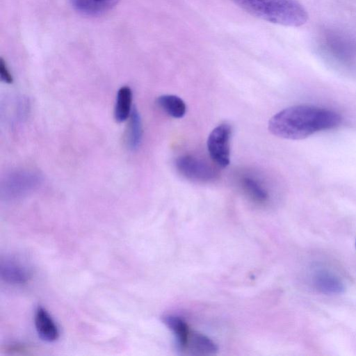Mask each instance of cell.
Instances as JSON below:
<instances>
[{
	"label": "cell",
	"instance_id": "30bf717a",
	"mask_svg": "<svg viewBox=\"0 0 356 356\" xmlns=\"http://www.w3.org/2000/svg\"><path fill=\"white\" fill-rule=\"evenodd\" d=\"M120 0H72L74 8L87 16H99L114 7Z\"/></svg>",
	"mask_w": 356,
	"mask_h": 356
},
{
	"label": "cell",
	"instance_id": "277c9868",
	"mask_svg": "<svg viewBox=\"0 0 356 356\" xmlns=\"http://www.w3.org/2000/svg\"><path fill=\"white\" fill-rule=\"evenodd\" d=\"M42 181L40 175L30 170H19L8 175L1 184V195L6 199L22 197L35 188Z\"/></svg>",
	"mask_w": 356,
	"mask_h": 356
},
{
	"label": "cell",
	"instance_id": "5b68a950",
	"mask_svg": "<svg viewBox=\"0 0 356 356\" xmlns=\"http://www.w3.org/2000/svg\"><path fill=\"white\" fill-rule=\"evenodd\" d=\"M231 127L221 124L214 128L207 139V149L211 159L221 168L227 167L230 162Z\"/></svg>",
	"mask_w": 356,
	"mask_h": 356
},
{
	"label": "cell",
	"instance_id": "5bb4252c",
	"mask_svg": "<svg viewBox=\"0 0 356 356\" xmlns=\"http://www.w3.org/2000/svg\"><path fill=\"white\" fill-rule=\"evenodd\" d=\"M156 104L165 113L174 118H181L186 114V104L178 96L161 95L157 98Z\"/></svg>",
	"mask_w": 356,
	"mask_h": 356
},
{
	"label": "cell",
	"instance_id": "4fadbf2b",
	"mask_svg": "<svg viewBox=\"0 0 356 356\" xmlns=\"http://www.w3.org/2000/svg\"><path fill=\"white\" fill-rule=\"evenodd\" d=\"M132 91L129 86H122L118 91L114 108L115 120L122 122L131 113Z\"/></svg>",
	"mask_w": 356,
	"mask_h": 356
},
{
	"label": "cell",
	"instance_id": "9c48e42d",
	"mask_svg": "<svg viewBox=\"0 0 356 356\" xmlns=\"http://www.w3.org/2000/svg\"><path fill=\"white\" fill-rule=\"evenodd\" d=\"M218 350L216 344L202 333L191 330L184 353L193 355H212Z\"/></svg>",
	"mask_w": 356,
	"mask_h": 356
},
{
	"label": "cell",
	"instance_id": "ac0fdd59",
	"mask_svg": "<svg viewBox=\"0 0 356 356\" xmlns=\"http://www.w3.org/2000/svg\"><path fill=\"white\" fill-rule=\"evenodd\" d=\"M0 76L2 81L6 83H12L13 78L10 74L5 60L1 58L0 59Z\"/></svg>",
	"mask_w": 356,
	"mask_h": 356
},
{
	"label": "cell",
	"instance_id": "3957f363",
	"mask_svg": "<svg viewBox=\"0 0 356 356\" xmlns=\"http://www.w3.org/2000/svg\"><path fill=\"white\" fill-rule=\"evenodd\" d=\"M318 44L323 53L332 60L347 67L356 65V40L349 34L327 28L321 32Z\"/></svg>",
	"mask_w": 356,
	"mask_h": 356
},
{
	"label": "cell",
	"instance_id": "ba28073f",
	"mask_svg": "<svg viewBox=\"0 0 356 356\" xmlns=\"http://www.w3.org/2000/svg\"><path fill=\"white\" fill-rule=\"evenodd\" d=\"M34 322L40 337L46 341L54 342L59 338L58 327L48 312L38 307L35 313Z\"/></svg>",
	"mask_w": 356,
	"mask_h": 356
},
{
	"label": "cell",
	"instance_id": "9a60e30c",
	"mask_svg": "<svg viewBox=\"0 0 356 356\" xmlns=\"http://www.w3.org/2000/svg\"><path fill=\"white\" fill-rule=\"evenodd\" d=\"M240 181L244 193L252 201L257 204L267 202L268 193L257 179L250 176H243Z\"/></svg>",
	"mask_w": 356,
	"mask_h": 356
},
{
	"label": "cell",
	"instance_id": "2e32d148",
	"mask_svg": "<svg viewBox=\"0 0 356 356\" xmlns=\"http://www.w3.org/2000/svg\"><path fill=\"white\" fill-rule=\"evenodd\" d=\"M315 284L318 290L327 293H340L343 286L338 277L327 272H321L315 277Z\"/></svg>",
	"mask_w": 356,
	"mask_h": 356
},
{
	"label": "cell",
	"instance_id": "7a4b0ae2",
	"mask_svg": "<svg viewBox=\"0 0 356 356\" xmlns=\"http://www.w3.org/2000/svg\"><path fill=\"white\" fill-rule=\"evenodd\" d=\"M241 9L265 21L298 27L308 20L305 8L296 0H232Z\"/></svg>",
	"mask_w": 356,
	"mask_h": 356
},
{
	"label": "cell",
	"instance_id": "d6986e66",
	"mask_svg": "<svg viewBox=\"0 0 356 356\" xmlns=\"http://www.w3.org/2000/svg\"><path fill=\"white\" fill-rule=\"evenodd\" d=\"M355 246H356V243H355Z\"/></svg>",
	"mask_w": 356,
	"mask_h": 356
},
{
	"label": "cell",
	"instance_id": "52a82bcc",
	"mask_svg": "<svg viewBox=\"0 0 356 356\" xmlns=\"http://www.w3.org/2000/svg\"><path fill=\"white\" fill-rule=\"evenodd\" d=\"M0 273L3 280L12 284H23L31 278L29 269L20 261L13 258L1 260Z\"/></svg>",
	"mask_w": 356,
	"mask_h": 356
},
{
	"label": "cell",
	"instance_id": "8fae6325",
	"mask_svg": "<svg viewBox=\"0 0 356 356\" xmlns=\"http://www.w3.org/2000/svg\"><path fill=\"white\" fill-rule=\"evenodd\" d=\"M163 322L174 335L177 348L184 353L191 331V327L184 319L175 315L165 316Z\"/></svg>",
	"mask_w": 356,
	"mask_h": 356
},
{
	"label": "cell",
	"instance_id": "e0dca14e",
	"mask_svg": "<svg viewBox=\"0 0 356 356\" xmlns=\"http://www.w3.org/2000/svg\"><path fill=\"white\" fill-rule=\"evenodd\" d=\"M0 351L8 355H32L38 351L36 347L22 343H10L2 345Z\"/></svg>",
	"mask_w": 356,
	"mask_h": 356
},
{
	"label": "cell",
	"instance_id": "6da1fadb",
	"mask_svg": "<svg viewBox=\"0 0 356 356\" xmlns=\"http://www.w3.org/2000/svg\"><path fill=\"white\" fill-rule=\"evenodd\" d=\"M341 122V116L334 111L301 104L286 108L274 115L268 122V130L279 138L301 140L338 127Z\"/></svg>",
	"mask_w": 356,
	"mask_h": 356
},
{
	"label": "cell",
	"instance_id": "8992f818",
	"mask_svg": "<svg viewBox=\"0 0 356 356\" xmlns=\"http://www.w3.org/2000/svg\"><path fill=\"white\" fill-rule=\"evenodd\" d=\"M178 172L191 181L209 182L218 176L216 169L206 161L193 155H182L175 161Z\"/></svg>",
	"mask_w": 356,
	"mask_h": 356
},
{
	"label": "cell",
	"instance_id": "7c38bea8",
	"mask_svg": "<svg viewBox=\"0 0 356 356\" xmlns=\"http://www.w3.org/2000/svg\"><path fill=\"white\" fill-rule=\"evenodd\" d=\"M124 135L126 147L131 151L138 148L143 137V125L138 110L132 109Z\"/></svg>",
	"mask_w": 356,
	"mask_h": 356
}]
</instances>
